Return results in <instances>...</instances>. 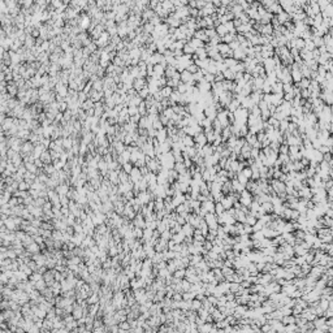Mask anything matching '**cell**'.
<instances>
[{"label": "cell", "mask_w": 333, "mask_h": 333, "mask_svg": "<svg viewBox=\"0 0 333 333\" xmlns=\"http://www.w3.org/2000/svg\"><path fill=\"white\" fill-rule=\"evenodd\" d=\"M142 27H143V33H146V34H150V35L152 34L154 30H155V26H154L151 22H146Z\"/></svg>", "instance_id": "16"}, {"label": "cell", "mask_w": 333, "mask_h": 333, "mask_svg": "<svg viewBox=\"0 0 333 333\" xmlns=\"http://www.w3.org/2000/svg\"><path fill=\"white\" fill-rule=\"evenodd\" d=\"M164 61H165V57H164V55H162V53H159V52H155L152 56H151V59L149 61V64H152V65H158V64H163Z\"/></svg>", "instance_id": "3"}, {"label": "cell", "mask_w": 333, "mask_h": 333, "mask_svg": "<svg viewBox=\"0 0 333 333\" xmlns=\"http://www.w3.org/2000/svg\"><path fill=\"white\" fill-rule=\"evenodd\" d=\"M133 168H134V165L129 162V163H125L124 165H122V171H125L126 173H130V172L133 171Z\"/></svg>", "instance_id": "29"}, {"label": "cell", "mask_w": 333, "mask_h": 333, "mask_svg": "<svg viewBox=\"0 0 333 333\" xmlns=\"http://www.w3.org/2000/svg\"><path fill=\"white\" fill-rule=\"evenodd\" d=\"M233 57H234V59H236L237 61H238V60H246V57H247V55H246L245 50H242V48L240 47V48H238V50L233 51Z\"/></svg>", "instance_id": "5"}, {"label": "cell", "mask_w": 333, "mask_h": 333, "mask_svg": "<svg viewBox=\"0 0 333 333\" xmlns=\"http://www.w3.org/2000/svg\"><path fill=\"white\" fill-rule=\"evenodd\" d=\"M93 89L95 90V91H103L104 90V83H103V80H98L95 82H93Z\"/></svg>", "instance_id": "15"}, {"label": "cell", "mask_w": 333, "mask_h": 333, "mask_svg": "<svg viewBox=\"0 0 333 333\" xmlns=\"http://www.w3.org/2000/svg\"><path fill=\"white\" fill-rule=\"evenodd\" d=\"M56 168L53 167V164H48V165H44V171L47 172V173H52V172H55Z\"/></svg>", "instance_id": "32"}, {"label": "cell", "mask_w": 333, "mask_h": 333, "mask_svg": "<svg viewBox=\"0 0 333 333\" xmlns=\"http://www.w3.org/2000/svg\"><path fill=\"white\" fill-rule=\"evenodd\" d=\"M273 33V26L268 24V25H263V30H262V35H272Z\"/></svg>", "instance_id": "19"}, {"label": "cell", "mask_w": 333, "mask_h": 333, "mask_svg": "<svg viewBox=\"0 0 333 333\" xmlns=\"http://www.w3.org/2000/svg\"><path fill=\"white\" fill-rule=\"evenodd\" d=\"M233 185H234V187H236L237 190H240V189H242V187H241V184H238V181H236V180H234Z\"/></svg>", "instance_id": "35"}, {"label": "cell", "mask_w": 333, "mask_h": 333, "mask_svg": "<svg viewBox=\"0 0 333 333\" xmlns=\"http://www.w3.org/2000/svg\"><path fill=\"white\" fill-rule=\"evenodd\" d=\"M184 53L185 55H190V56H193L195 53V48L191 46L190 43H187V44H185V47H184Z\"/></svg>", "instance_id": "17"}, {"label": "cell", "mask_w": 333, "mask_h": 333, "mask_svg": "<svg viewBox=\"0 0 333 333\" xmlns=\"http://www.w3.org/2000/svg\"><path fill=\"white\" fill-rule=\"evenodd\" d=\"M128 112H129V116H135V115H138L139 113V111H138V107H134V105H129L128 107Z\"/></svg>", "instance_id": "24"}, {"label": "cell", "mask_w": 333, "mask_h": 333, "mask_svg": "<svg viewBox=\"0 0 333 333\" xmlns=\"http://www.w3.org/2000/svg\"><path fill=\"white\" fill-rule=\"evenodd\" d=\"M249 111L245 108H238L236 112H234V117H236V122L238 125H246V122L249 120Z\"/></svg>", "instance_id": "1"}, {"label": "cell", "mask_w": 333, "mask_h": 333, "mask_svg": "<svg viewBox=\"0 0 333 333\" xmlns=\"http://www.w3.org/2000/svg\"><path fill=\"white\" fill-rule=\"evenodd\" d=\"M120 180L121 181H126V180H128V173H126L125 171H121L120 172Z\"/></svg>", "instance_id": "33"}, {"label": "cell", "mask_w": 333, "mask_h": 333, "mask_svg": "<svg viewBox=\"0 0 333 333\" xmlns=\"http://www.w3.org/2000/svg\"><path fill=\"white\" fill-rule=\"evenodd\" d=\"M223 74H224L225 80H228V81H234V80H236V73H234L232 69H225V71L223 72Z\"/></svg>", "instance_id": "11"}, {"label": "cell", "mask_w": 333, "mask_h": 333, "mask_svg": "<svg viewBox=\"0 0 333 333\" xmlns=\"http://www.w3.org/2000/svg\"><path fill=\"white\" fill-rule=\"evenodd\" d=\"M224 80H225V78H224L223 72H219V73H216V74H215V82H223Z\"/></svg>", "instance_id": "31"}, {"label": "cell", "mask_w": 333, "mask_h": 333, "mask_svg": "<svg viewBox=\"0 0 333 333\" xmlns=\"http://www.w3.org/2000/svg\"><path fill=\"white\" fill-rule=\"evenodd\" d=\"M276 18H277V21L280 22V25H285V24H286L287 21H290V16L287 14L285 11H284L282 13L277 14V16H276Z\"/></svg>", "instance_id": "8"}, {"label": "cell", "mask_w": 333, "mask_h": 333, "mask_svg": "<svg viewBox=\"0 0 333 333\" xmlns=\"http://www.w3.org/2000/svg\"><path fill=\"white\" fill-rule=\"evenodd\" d=\"M40 160L43 162L44 165H48V164H52V158H51V154H50V150H46L44 152L40 155Z\"/></svg>", "instance_id": "6"}, {"label": "cell", "mask_w": 333, "mask_h": 333, "mask_svg": "<svg viewBox=\"0 0 333 333\" xmlns=\"http://www.w3.org/2000/svg\"><path fill=\"white\" fill-rule=\"evenodd\" d=\"M282 87H284V83H282V82H280V81H277L276 83L272 85V93L273 94H284Z\"/></svg>", "instance_id": "10"}, {"label": "cell", "mask_w": 333, "mask_h": 333, "mask_svg": "<svg viewBox=\"0 0 333 333\" xmlns=\"http://www.w3.org/2000/svg\"><path fill=\"white\" fill-rule=\"evenodd\" d=\"M242 174H243L246 178L253 177V171H251V168H250V167H246V168H243V171H242Z\"/></svg>", "instance_id": "28"}, {"label": "cell", "mask_w": 333, "mask_h": 333, "mask_svg": "<svg viewBox=\"0 0 333 333\" xmlns=\"http://www.w3.org/2000/svg\"><path fill=\"white\" fill-rule=\"evenodd\" d=\"M156 139L160 142V143H164L168 139V133H167V128H163L162 130H159L158 131V134H156Z\"/></svg>", "instance_id": "7"}, {"label": "cell", "mask_w": 333, "mask_h": 333, "mask_svg": "<svg viewBox=\"0 0 333 333\" xmlns=\"http://www.w3.org/2000/svg\"><path fill=\"white\" fill-rule=\"evenodd\" d=\"M173 91H174V89L169 87V86H165V87H163L162 90H160V93H162V95H163L164 99H169L171 95L173 94Z\"/></svg>", "instance_id": "9"}, {"label": "cell", "mask_w": 333, "mask_h": 333, "mask_svg": "<svg viewBox=\"0 0 333 333\" xmlns=\"http://www.w3.org/2000/svg\"><path fill=\"white\" fill-rule=\"evenodd\" d=\"M305 44H306V40H303L302 38H295V48L299 51V50H303L305 48Z\"/></svg>", "instance_id": "21"}, {"label": "cell", "mask_w": 333, "mask_h": 333, "mask_svg": "<svg viewBox=\"0 0 333 333\" xmlns=\"http://www.w3.org/2000/svg\"><path fill=\"white\" fill-rule=\"evenodd\" d=\"M111 180H112V181H117V172L111 171Z\"/></svg>", "instance_id": "34"}, {"label": "cell", "mask_w": 333, "mask_h": 333, "mask_svg": "<svg viewBox=\"0 0 333 333\" xmlns=\"http://www.w3.org/2000/svg\"><path fill=\"white\" fill-rule=\"evenodd\" d=\"M141 169H139V168H137V167H134L133 168V171L130 172V176H131V180L133 181H138L139 178H141Z\"/></svg>", "instance_id": "14"}, {"label": "cell", "mask_w": 333, "mask_h": 333, "mask_svg": "<svg viewBox=\"0 0 333 333\" xmlns=\"http://www.w3.org/2000/svg\"><path fill=\"white\" fill-rule=\"evenodd\" d=\"M146 86H149V83H147V80H146V78H135L134 82H133V89H135L138 93L141 91V90L145 89Z\"/></svg>", "instance_id": "2"}, {"label": "cell", "mask_w": 333, "mask_h": 333, "mask_svg": "<svg viewBox=\"0 0 333 333\" xmlns=\"http://www.w3.org/2000/svg\"><path fill=\"white\" fill-rule=\"evenodd\" d=\"M305 48H306L307 51H310V52H312V51H314V48H315V44H314V42H312V39H308V40H306Z\"/></svg>", "instance_id": "26"}, {"label": "cell", "mask_w": 333, "mask_h": 333, "mask_svg": "<svg viewBox=\"0 0 333 333\" xmlns=\"http://www.w3.org/2000/svg\"><path fill=\"white\" fill-rule=\"evenodd\" d=\"M25 167H26V169H27V172H31V173H34V172H36V167L35 165V163H26L25 164Z\"/></svg>", "instance_id": "27"}, {"label": "cell", "mask_w": 333, "mask_h": 333, "mask_svg": "<svg viewBox=\"0 0 333 333\" xmlns=\"http://www.w3.org/2000/svg\"><path fill=\"white\" fill-rule=\"evenodd\" d=\"M224 63H225V65H227V68L228 69H233L234 67H236V65L238 64V61L234 59V57H231V59H225L224 60Z\"/></svg>", "instance_id": "18"}, {"label": "cell", "mask_w": 333, "mask_h": 333, "mask_svg": "<svg viewBox=\"0 0 333 333\" xmlns=\"http://www.w3.org/2000/svg\"><path fill=\"white\" fill-rule=\"evenodd\" d=\"M273 117L276 118L277 121H282V120H285V118H286V116H285V115H284L282 112H280V111H277V112L273 115Z\"/></svg>", "instance_id": "30"}, {"label": "cell", "mask_w": 333, "mask_h": 333, "mask_svg": "<svg viewBox=\"0 0 333 333\" xmlns=\"http://www.w3.org/2000/svg\"><path fill=\"white\" fill-rule=\"evenodd\" d=\"M94 105H95V103H94V102H93V100L89 98V99L86 100V102L83 103V104H81V108L83 109V111H89V109L94 108Z\"/></svg>", "instance_id": "20"}, {"label": "cell", "mask_w": 333, "mask_h": 333, "mask_svg": "<svg viewBox=\"0 0 333 333\" xmlns=\"http://www.w3.org/2000/svg\"><path fill=\"white\" fill-rule=\"evenodd\" d=\"M181 82L190 85V83H193V82H194V76H193L190 72H187V71L181 72ZM195 83H196V82H195Z\"/></svg>", "instance_id": "4"}, {"label": "cell", "mask_w": 333, "mask_h": 333, "mask_svg": "<svg viewBox=\"0 0 333 333\" xmlns=\"http://www.w3.org/2000/svg\"><path fill=\"white\" fill-rule=\"evenodd\" d=\"M245 139H246V142H247V143H249V145L251 146V147H253V146H254V145H255V143L258 142L256 134H253V133H249V134L245 137Z\"/></svg>", "instance_id": "12"}, {"label": "cell", "mask_w": 333, "mask_h": 333, "mask_svg": "<svg viewBox=\"0 0 333 333\" xmlns=\"http://www.w3.org/2000/svg\"><path fill=\"white\" fill-rule=\"evenodd\" d=\"M185 147H194L195 146V141H194V137H190V135H186L184 139H182Z\"/></svg>", "instance_id": "13"}, {"label": "cell", "mask_w": 333, "mask_h": 333, "mask_svg": "<svg viewBox=\"0 0 333 333\" xmlns=\"http://www.w3.org/2000/svg\"><path fill=\"white\" fill-rule=\"evenodd\" d=\"M284 94H289V93H293V90H294V86L291 85V83H284Z\"/></svg>", "instance_id": "25"}, {"label": "cell", "mask_w": 333, "mask_h": 333, "mask_svg": "<svg viewBox=\"0 0 333 333\" xmlns=\"http://www.w3.org/2000/svg\"><path fill=\"white\" fill-rule=\"evenodd\" d=\"M331 165H333V159H332V162H331Z\"/></svg>", "instance_id": "36"}, {"label": "cell", "mask_w": 333, "mask_h": 333, "mask_svg": "<svg viewBox=\"0 0 333 333\" xmlns=\"http://www.w3.org/2000/svg\"><path fill=\"white\" fill-rule=\"evenodd\" d=\"M186 71H187V72H190L191 74H195V73H198V72H199V68H198V65H196L195 63H193L191 65H189Z\"/></svg>", "instance_id": "23"}, {"label": "cell", "mask_w": 333, "mask_h": 333, "mask_svg": "<svg viewBox=\"0 0 333 333\" xmlns=\"http://www.w3.org/2000/svg\"><path fill=\"white\" fill-rule=\"evenodd\" d=\"M174 169L180 172V173H185L186 172V167H185V164L184 163H176L174 164Z\"/></svg>", "instance_id": "22"}]
</instances>
